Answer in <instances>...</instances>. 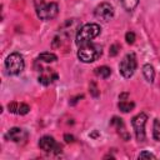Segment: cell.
<instances>
[{"mask_svg": "<svg viewBox=\"0 0 160 160\" xmlns=\"http://www.w3.org/2000/svg\"><path fill=\"white\" fill-rule=\"evenodd\" d=\"M101 31V28L99 24L95 22H88L85 25H82L81 28H79L76 36H75V44L78 46L85 45L88 42H91L92 39H95Z\"/></svg>", "mask_w": 160, "mask_h": 160, "instance_id": "6da1fadb", "label": "cell"}, {"mask_svg": "<svg viewBox=\"0 0 160 160\" xmlns=\"http://www.w3.org/2000/svg\"><path fill=\"white\" fill-rule=\"evenodd\" d=\"M102 54V46L95 42H88L85 45L79 46L78 58L81 62H92L98 60Z\"/></svg>", "mask_w": 160, "mask_h": 160, "instance_id": "7a4b0ae2", "label": "cell"}, {"mask_svg": "<svg viewBox=\"0 0 160 160\" xmlns=\"http://www.w3.org/2000/svg\"><path fill=\"white\" fill-rule=\"evenodd\" d=\"M25 68V61L22 55L19 52H11L5 59V69L8 70L9 75H18L20 74Z\"/></svg>", "mask_w": 160, "mask_h": 160, "instance_id": "3957f363", "label": "cell"}, {"mask_svg": "<svg viewBox=\"0 0 160 160\" xmlns=\"http://www.w3.org/2000/svg\"><path fill=\"white\" fill-rule=\"evenodd\" d=\"M138 66V61H136V55L134 52H129L126 54L122 60L119 64V72L121 74L122 78L129 79L134 75L135 70Z\"/></svg>", "mask_w": 160, "mask_h": 160, "instance_id": "277c9868", "label": "cell"}, {"mask_svg": "<svg viewBox=\"0 0 160 160\" xmlns=\"http://www.w3.org/2000/svg\"><path fill=\"white\" fill-rule=\"evenodd\" d=\"M58 12H59V6L54 1H51V2L41 1L40 5L36 4V15L40 20H44V21L52 20L54 18H56Z\"/></svg>", "mask_w": 160, "mask_h": 160, "instance_id": "5b68a950", "label": "cell"}, {"mask_svg": "<svg viewBox=\"0 0 160 160\" xmlns=\"http://www.w3.org/2000/svg\"><path fill=\"white\" fill-rule=\"evenodd\" d=\"M146 120H148V115L145 112H139L138 115H135L131 119V125L134 128L136 140L138 141H141V142L146 138V134H145V124H146Z\"/></svg>", "mask_w": 160, "mask_h": 160, "instance_id": "8992f818", "label": "cell"}, {"mask_svg": "<svg viewBox=\"0 0 160 160\" xmlns=\"http://www.w3.org/2000/svg\"><path fill=\"white\" fill-rule=\"evenodd\" d=\"M39 148L41 150H44L45 152H50V154H60L62 151V145H60L50 135H44V136L40 138Z\"/></svg>", "mask_w": 160, "mask_h": 160, "instance_id": "52a82bcc", "label": "cell"}, {"mask_svg": "<svg viewBox=\"0 0 160 160\" xmlns=\"http://www.w3.org/2000/svg\"><path fill=\"white\" fill-rule=\"evenodd\" d=\"M94 15H95L96 19L106 22V21H109L114 18V8L109 2H101L95 8Z\"/></svg>", "mask_w": 160, "mask_h": 160, "instance_id": "ba28073f", "label": "cell"}, {"mask_svg": "<svg viewBox=\"0 0 160 160\" xmlns=\"http://www.w3.org/2000/svg\"><path fill=\"white\" fill-rule=\"evenodd\" d=\"M5 139L16 144H24L28 140V132L21 128H11L5 134Z\"/></svg>", "mask_w": 160, "mask_h": 160, "instance_id": "9c48e42d", "label": "cell"}, {"mask_svg": "<svg viewBox=\"0 0 160 160\" xmlns=\"http://www.w3.org/2000/svg\"><path fill=\"white\" fill-rule=\"evenodd\" d=\"M8 110L11 114H16V115H26L30 111V106L25 102H18V101H12L8 104Z\"/></svg>", "mask_w": 160, "mask_h": 160, "instance_id": "30bf717a", "label": "cell"}, {"mask_svg": "<svg viewBox=\"0 0 160 160\" xmlns=\"http://www.w3.org/2000/svg\"><path fill=\"white\" fill-rule=\"evenodd\" d=\"M58 79V74L51 69H42L39 75V82L42 85H50Z\"/></svg>", "mask_w": 160, "mask_h": 160, "instance_id": "8fae6325", "label": "cell"}, {"mask_svg": "<svg viewBox=\"0 0 160 160\" xmlns=\"http://www.w3.org/2000/svg\"><path fill=\"white\" fill-rule=\"evenodd\" d=\"M110 124H111L112 126H115V128H116L118 132L120 134V136H122V139H124L125 141L130 140V135H129V134H128V132L125 131V125H124V121H122V119H120V118H116V116H114Z\"/></svg>", "mask_w": 160, "mask_h": 160, "instance_id": "7c38bea8", "label": "cell"}, {"mask_svg": "<svg viewBox=\"0 0 160 160\" xmlns=\"http://www.w3.org/2000/svg\"><path fill=\"white\" fill-rule=\"evenodd\" d=\"M142 75H144V78L146 79L148 82H150V84L154 82V79H155V70H154L152 65L145 64V65L142 66Z\"/></svg>", "mask_w": 160, "mask_h": 160, "instance_id": "4fadbf2b", "label": "cell"}, {"mask_svg": "<svg viewBox=\"0 0 160 160\" xmlns=\"http://www.w3.org/2000/svg\"><path fill=\"white\" fill-rule=\"evenodd\" d=\"M94 72H95L96 76H99V78H101V79H108V78L111 75V69H110L109 66L102 65V66H99V68L94 69Z\"/></svg>", "mask_w": 160, "mask_h": 160, "instance_id": "5bb4252c", "label": "cell"}, {"mask_svg": "<svg viewBox=\"0 0 160 160\" xmlns=\"http://www.w3.org/2000/svg\"><path fill=\"white\" fill-rule=\"evenodd\" d=\"M118 108L122 112H129V111H131L135 108V102L129 101V100H120L118 102Z\"/></svg>", "mask_w": 160, "mask_h": 160, "instance_id": "9a60e30c", "label": "cell"}, {"mask_svg": "<svg viewBox=\"0 0 160 160\" xmlns=\"http://www.w3.org/2000/svg\"><path fill=\"white\" fill-rule=\"evenodd\" d=\"M38 59H39V60H41V61H44V62H54V61H56V60H58V56H56L55 54H52V52L46 51V52L40 54Z\"/></svg>", "mask_w": 160, "mask_h": 160, "instance_id": "2e32d148", "label": "cell"}, {"mask_svg": "<svg viewBox=\"0 0 160 160\" xmlns=\"http://www.w3.org/2000/svg\"><path fill=\"white\" fill-rule=\"evenodd\" d=\"M139 4V0H121V6L126 11H132Z\"/></svg>", "mask_w": 160, "mask_h": 160, "instance_id": "e0dca14e", "label": "cell"}, {"mask_svg": "<svg viewBox=\"0 0 160 160\" xmlns=\"http://www.w3.org/2000/svg\"><path fill=\"white\" fill-rule=\"evenodd\" d=\"M152 136L156 141H160V119L154 120V126H152Z\"/></svg>", "mask_w": 160, "mask_h": 160, "instance_id": "ac0fdd59", "label": "cell"}, {"mask_svg": "<svg viewBox=\"0 0 160 160\" xmlns=\"http://www.w3.org/2000/svg\"><path fill=\"white\" fill-rule=\"evenodd\" d=\"M89 91H90L91 96H94V98H98V96L100 95V91H99V89H98V85H96V82H95V81H91V82H90V88H89Z\"/></svg>", "mask_w": 160, "mask_h": 160, "instance_id": "d6986e66", "label": "cell"}, {"mask_svg": "<svg viewBox=\"0 0 160 160\" xmlns=\"http://www.w3.org/2000/svg\"><path fill=\"white\" fill-rule=\"evenodd\" d=\"M135 39H136V36H135V34L132 32V31H128L126 34H125V40H126V42L128 44H134L135 42Z\"/></svg>", "mask_w": 160, "mask_h": 160, "instance_id": "ffe728a7", "label": "cell"}, {"mask_svg": "<svg viewBox=\"0 0 160 160\" xmlns=\"http://www.w3.org/2000/svg\"><path fill=\"white\" fill-rule=\"evenodd\" d=\"M139 159H155L156 156L154 155V154H151V152H149V151H142V152H140L139 154V156H138Z\"/></svg>", "mask_w": 160, "mask_h": 160, "instance_id": "44dd1931", "label": "cell"}, {"mask_svg": "<svg viewBox=\"0 0 160 160\" xmlns=\"http://www.w3.org/2000/svg\"><path fill=\"white\" fill-rule=\"evenodd\" d=\"M118 48H119V46H118L116 44H114V45L110 48V56H115V55L118 54Z\"/></svg>", "mask_w": 160, "mask_h": 160, "instance_id": "7402d4cb", "label": "cell"}, {"mask_svg": "<svg viewBox=\"0 0 160 160\" xmlns=\"http://www.w3.org/2000/svg\"><path fill=\"white\" fill-rule=\"evenodd\" d=\"M82 98H84V95H78V96L72 98V99L70 100V105H75V104L79 101V99H82Z\"/></svg>", "mask_w": 160, "mask_h": 160, "instance_id": "603a6c76", "label": "cell"}, {"mask_svg": "<svg viewBox=\"0 0 160 160\" xmlns=\"http://www.w3.org/2000/svg\"><path fill=\"white\" fill-rule=\"evenodd\" d=\"M64 140H65L66 142H72V141L75 140V138H74L72 135H69V134H65V135H64Z\"/></svg>", "mask_w": 160, "mask_h": 160, "instance_id": "cb8c5ba5", "label": "cell"}, {"mask_svg": "<svg viewBox=\"0 0 160 160\" xmlns=\"http://www.w3.org/2000/svg\"><path fill=\"white\" fill-rule=\"evenodd\" d=\"M128 96H129V94H128V92H124V94H120V95H119V99H120V100H126Z\"/></svg>", "mask_w": 160, "mask_h": 160, "instance_id": "d4e9b609", "label": "cell"}]
</instances>
